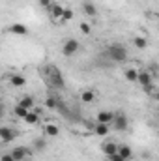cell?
Here are the masks:
<instances>
[{
    "mask_svg": "<svg viewBox=\"0 0 159 161\" xmlns=\"http://www.w3.org/2000/svg\"><path fill=\"white\" fill-rule=\"evenodd\" d=\"M41 73H43V79H45L47 86H49L51 90L58 92V90H64V88H66V80H64V75H62V71H60L58 66H54V64H45V68H43Z\"/></svg>",
    "mask_w": 159,
    "mask_h": 161,
    "instance_id": "6da1fadb",
    "label": "cell"
},
{
    "mask_svg": "<svg viewBox=\"0 0 159 161\" xmlns=\"http://www.w3.org/2000/svg\"><path fill=\"white\" fill-rule=\"evenodd\" d=\"M107 56L111 58V62H114V64H122V62L127 60L129 53H127L125 45H122V43H111V45L107 47Z\"/></svg>",
    "mask_w": 159,
    "mask_h": 161,
    "instance_id": "7a4b0ae2",
    "label": "cell"
},
{
    "mask_svg": "<svg viewBox=\"0 0 159 161\" xmlns=\"http://www.w3.org/2000/svg\"><path fill=\"white\" fill-rule=\"evenodd\" d=\"M9 154L13 156L15 161H30L32 156H34V150L30 146H15L9 150Z\"/></svg>",
    "mask_w": 159,
    "mask_h": 161,
    "instance_id": "3957f363",
    "label": "cell"
},
{
    "mask_svg": "<svg viewBox=\"0 0 159 161\" xmlns=\"http://www.w3.org/2000/svg\"><path fill=\"white\" fill-rule=\"evenodd\" d=\"M111 127H114V131H127V127H129V118L125 116V113H114V116H112V122H111Z\"/></svg>",
    "mask_w": 159,
    "mask_h": 161,
    "instance_id": "277c9868",
    "label": "cell"
},
{
    "mask_svg": "<svg viewBox=\"0 0 159 161\" xmlns=\"http://www.w3.org/2000/svg\"><path fill=\"white\" fill-rule=\"evenodd\" d=\"M80 49V43L75 38H69V40H66L62 43V54L64 56H73V54H77Z\"/></svg>",
    "mask_w": 159,
    "mask_h": 161,
    "instance_id": "5b68a950",
    "label": "cell"
},
{
    "mask_svg": "<svg viewBox=\"0 0 159 161\" xmlns=\"http://www.w3.org/2000/svg\"><path fill=\"white\" fill-rule=\"evenodd\" d=\"M64 103V99L60 97V94L58 92H54V90H51L49 92V96L45 97V107L47 109H51V111H58V107Z\"/></svg>",
    "mask_w": 159,
    "mask_h": 161,
    "instance_id": "8992f818",
    "label": "cell"
},
{
    "mask_svg": "<svg viewBox=\"0 0 159 161\" xmlns=\"http://www.w3.org/2000/svg\"><path fill=\"white\" fill-rule=\"evenodd\" d=\"M19 137V131L15 129V127H11V125H0V141L2 142H11V141H15Z\"/></svg>",
    "mask_w": 159,
    "mask_h": 161,
    "instance_id": "52a82bcc",
    "label": "cell"
},
{
    "mask_svg": "<svg viewBox=\"0 0 159 161\" xmlns=\"http://www.w3.org/2000/svg\"><path fill=\"white\" fill-rule=\"evenodd\" d=\"M8 32H9L11 36H19V38L30 36V28H28L26 25H23V23H11V25L8 26Z\"/></svg>",
    "mask_w": 159,
    "mask_h": 161,
    "instance_id": "ba28073f",
    "label": "cell"
},
{
    "mask_svg": "<svg viewBox=\"0 0 159 161\" xmlns=\"http://www.w3.org/2000/svg\"><path fill=\"white\" fill-rule=\"evenodd\" d=\"M137 82L144 88V86H150V84H154V75L150 73V71H146V69H140L139 73H137Z\"/></svg>",
    "mask_w": 159,
    "mask_h": 161,
    "instance_id": "9c48e42d",
    "label": "cell"
},
{
    "mask_svg": "<svg viewBox=\"0 0 159 161\" xmlns=\"http://www.w3.org/2000/svg\"><path fill=\"white\" fill-rule=\"evenodd\" d=\"M80 8H82V13L84 15H88V17H97V6L92 2V0H82V4H80Z\"/></svg>",
    "mask_w": 159,
    "mask_h": 161,
    "instance_id": "30bf717a",
    "label": "cell"
},
{
    "mask_svg": "<svg viewBox=\"0 0 159 161\" xmlns=\"http://www.w3.org/2000/svg\"><path fill=\"white\" fill-rule=\"evenodd\" d=\"M64 8H66L64 4H60V2H54V0H52V4H51V8H49L47 11H49V15H51V19H52V21H54V19L58 21V19L62 17V11H64Z\"/></svg>",
    "mask_w": 159,
    "mask_h": 161,
    "instance_id": "8fae6325",
    "label": "cell"
},
{
    "mask_svg": "<svg viewBox=\"0 0 159 161\" xmlns=\"http://www.w3.org/2000/svg\"><path fill=\"white\" fill-rule=\"evenodd\" d=\"M9 84L15 88H23L26 84V77L23 73H9Z\"/></svg>",
    "mask_w": 159,
    "mask_h": 161,
    "instance_id": "7c38bea8",
    "label": "cell"
},
{
    "mask_svg": "<svg viewBox=\"0 0 159 161\" xmlns=\"http://www.w3.org/2000/svg\"><path fill=\"white\" fill-rule=\"evenodd\" d=\"M112 116H114V111H99L97 116H96V122H97V124H107V125H111Z\"/></svg>",
    "mask_w": 159,
    "mask_h": 161,
    "instance_id": "4fadbf2b",
    "label": "cell"
},
{
    "mask_svg": "<svg viewBox=\"0 0 159 161\" xmlns=\"http://www.w3.org/2000/svg\"><path fill=\"white\" fill-rule=\"evenodd\" d=\"M116 150H118V144H116L114 141H105V142L101 144V152H103L107 158H109V156H114Z\"/></svg>",
    "mask_w": 159,
    "mask_h": 161,
    "instance_id": "5bb4252c",
    "label": "cell"
},
{
    "mask_svg": "<svg viewBox=\"0 0 159 161\" xmlns=\"http://www.w3.org/2000/svg\"><path fill=\"white\" fill-rule=\"evenodd\" d=\"M19 105H21V107H25L26 111H32V109L36 107V99H34V96H30V94H25V96L19 99Z\"/></svg>",
    "mask_w": 159,
    "mask_h": 161,
    "instance_id": "9a60e30c",
    "label": "cell"
},
{
    "mask_svg": "<svg viewBox=\"0 0 159 161\" xmlns=\"http://www.w3.org/2000/svg\"><path fill=\"white\" fill-rule=\"evenodd\" d=\"M116 154H118L120 158H123L125 161H129L133 158V148L129 146V144H118V150H116Z\"/></svg>",
    "mask_w": 159,
    "mask_h": 161,
    "instance_id": "2e32d148",
    "label": "cell"
},
{
    "mask_svg": "<svg viewBox=\"0 0 159 161\" xmlns=\"http://www.w3.org/2000/svg\"><path fill=\"white\" fill-rule=\"evenodd\" d=\"M43 131H45V137H51V139H54V137L60 135V127L56 124H51V122L43 125Z\"/></svg>",
    "mask_w": 159,
    "mask_h": 161,
    "instance_id": "e0dca14e",
    "label": "cell"
},
{
    "mask_svg": "<svg viewBox=\"0 0 159 161\" xmlns=\"http://www.w3.org/2000/svg\"><path fill=\"white\" fill-rule=\"evenodd\" d=\"M23 120H25V124H28V125H36L40 122V111H28Z\"/></svg>",
    "mask_w": 159,
    "mask_h": 161,
    "instance_id": "ac0fdd59",
    "label": "cell"
},
{
    "mask_svg": "<svg viewBox=\"0 0 159 161\" xmlns=\"http://www.w3.org/2000/svg\"><path fill=\"white\" fill-rule=\"evenodd\" d=\"M94 133L99 135V137H107V135L111 133V125H107V124H97V122H96V125H94Z\"/></svg>",
    "mask_w": 159,
    "mask_h": 161,
    "instance_id": "d6986e66",
    "label": "cell"
},
{
    "mask_svg": "<svg viewBox=\"0 0 159 161\" xmlns=\"http://www.w3.org/2000/svg\"><path fill=\"white\" fill-rule=\"evenodd\" d=\"M45 148H47L45 137H36V139L32 141V150H34V152H43Z\"/></svg>",
    "mask_w": 159,
    "mask_h": 161,
    "instance_id": "ffe728a7",
    "label": "cell"
},
{
    "mask_svg": "<svg viewBox=\"0 0 159 161\" xmlns=\"http://www.w3.org/2000/svg\"><path fill=\"white\" fill-rule=\"evenodd\" d=\"M80 101L82 103H94L96 101V92L94 90H82L80 92Z\"/></svg>",
    "mask_w": 159,
    "mask_h": 161,
    "instance_id": "44dd1931",
    "label": "cell"
},
{
    "mask_svg": "<svg viewBox=\"0 0 159 161\" xmlns=\"http://www.w3.org/2000/svg\"><path fill=\"white\" fill-rule=\"evenodd\" d=\"M133 45H135L137 49H140V51H144V49L148 47V40H146L144 36H135V38H133Z\"/></svg>",
    "mask_w": 159,
    "mask_h": 161,
    "instance_id": "7402d4cb",
    "label": "cell"
},
{
    "mask_svg": "<svg viewBox=\"0 0 159 161\" xmlns=\"http://www.w3.org/2000/svg\"><path fill=\"white\" fill-rule=\"evenodd\" d=\"M73 19V9L71 8H64V11H62V17L58 19V23H68V21H71Z\"/></svg>",
    "mask_w": 159,
    "mask_h": 161,
    "instance_id": "603a6c76",
    "label": "cell"
},
{
    "mask_svg": "<svg viewBox=\"0 0 159 161\" xmlns=\"http://www.w3.org/2000/svg\"><path fill=\"white\" fill-rule=\"evenodd\" d=\"M137 73H139V71H137L135 68H127V69H125V79L129 80V82H137Z\"/></svg>",
    "mask_w": 159,
    "mask_h": 161,
    "instance_id": "cb8c5ba5",
    "label": "cell"
},
{
    "mask_svg": "<svg viewBox=\"0 0 159 161\" xmlns=\"http://www.w3.org/2000/svg\"><path fill=\"white\" fill-rule=\"evenodd\" d=\"M26 113H28V111H26L25 107H21L19 103H17V105H15V109H13V114H15L17 118H21V120H23V118L26 116Z\"/></svg>",
    "mask_w": 159,
    "mask_h": 161,
    "instance_id": "d4e9b609",
    "label": "cell"
},
{
    "mask_svg": "<svg viewBox=\"0 0 159 161\" xmlns=\"http://www.w3.org/2000/svg\"><path fill=\"white\" fill-rule=\"evenodd\" d=\"M79 30L84 34V36H90V34H92V26H90L86 21H82V23L79 25Z\"/></svg>",
    "mask_w": 159,
    "mask_h": 161,
    "instance_id": "484cf974",
    "label": "cell"
},
{
    "mask_svg": "<svg viewBox=\"0 0 159 161\" xmlns=\"http://www.w3.org/2000/svg\"><path fill=\"white\" fill-rule=\"evenodd\" d=\"M38 4H40V8H43V9H49L51 4H52V0H38Z\"/></svg>",
    "mask_w": 159,
    "mask_h": 161,
    "instance_id": "4316f807",
    "label": "cell"
},
{
    "mask_svg": "<svg viewBox=\"0 0 159 161\" xmlns=\"http://www.w3.org/2000/svg\"><path fill=\"white\" fill-rule=\"evenodd\" d=\"M0 161H15V159H13V156L8 152V154H2V156H0Z\"/></svg>",
    "mask_w": 159,
    "mask_h": 161,
    "instance_id": "83f0119b",
    "label": "cell"
},
{
    "mask_svg": "<svg viewBox=\"0 0 159 161\" xmlns=\"http://www.w3.org/2000/svg\"><path fill=\"white\" fill-rule=\"evenodd\" d=\"M107 159H109V161H125V159H123V158H120L118 154H114V156H109Z\"/></svg>",
    "mask_w": 159,
    "mask_h": 161,
    "instance_id": "f1b7e54d",
    "label": "cell"
},
{
    "mask_svg": "<svg viewBox=\"0 0 159 161\" xmlns=\"http://www.w3.org/2000/svg\"><path fill=\"white\" fill-rule=\"evenodd\" d=\"M4 111H6V107H4V101H2V97H0V120L4 118Z\"/></svg>",
    "mask_w": 159,
    "mask_h": 161,
    "instance_id": "f546056e",
    "label": "cell"
},
{
    "mask_svg": "<svg viewBox=\"0 0 159 161\" xmlns=\"http://www.w3.org/2000/svg\"><path fill=\"white\" fill-rule=\"evenodd\" d=\"M0 80H2V79H0Z\"/></svg>",
    "mask_w": 159,
    "mask_h": 161,
    "instance_id": "4dcf8cb0",
    "label": "cell"
}]
</instances>
